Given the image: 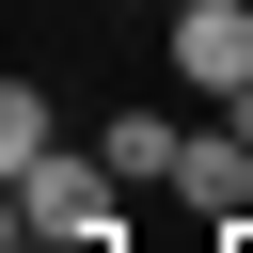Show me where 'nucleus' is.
Listing matches in <instances>:
<instances>
[{
	"label": "nucleus",
	"mask_w": 253,
	"mask_h": 253,
	"mask_svg": "<svg viewBox=\"0 0 253 253\" xmlns=\"http://www.w3.org/2000/svg\"><path fill=\"white\" fill-rule=\"evenodd\" d=\"M221 253H253V206H237V221H221Z\"/></svg>",
	"instance_id": "6"
},
{
	"label": "nucleus",
	"mask_w": 253,
	"mask_h": 253,
	"mask_svg": "<svg viewBox=\"0 0 253 253\" xmlns=\"http://www.w3.org/2000/svg\"><path fill=\"white\" fill-rule=\"evenodd\" d=\"M47 142H63V111H47V95H32V79H16V95H0V174H32V158H47Z\"/></svg>",
	"instance_id": "5"
},
{
	"label": "nucleus",
	"mask_w": 253,
	"mask_h": 253,
	"mask_svg": "<svg viewBox=\"0 0 253 253\" xmlns=\"http://www.w3.org/2000/svg\"><path fill=\"white\" fill-rule=\"evenodd\" d=\"M174 206H206V221H237V206H253V126H237V111L174 142Z\"/></svg>",
	"instance_id": "3"
},
{
	"label": "nucleus",
	"mask_w": 253,
	"mask_h": 253,
	"mask_svg": "<svg viewBox=\"0 0 253 253\" xmlns=\"http://www.w3.org/2000/svg\"><path fill=\"white\" fill-rule=\"evenodd\" d=\"M16 253H32V237H16Z\"/></svg>",
	"instance_id": "8"
},
{
	"label": "nucleus",
	"mask_w": 253,
	"mask_h": 253,
	"mask_svg": "<svg viewBox=\"0 0 253 253\" xmlns=\"http://www.w3.org/2000/svg\"><path fill=\"white\" fill-rule=\"evenodd\" d=\"M174 142H190L174 111H111V126H95V158H111L126 190H174Z\"/></svg>",
	"instance_id": "4"
},
{
	"label": "nucleus",
	"mask_w": 253,
	"mask_h": 253,
	"mask_svg": "<svg viewBox=\"0 0 253 253\" xmlns=\"http://www.w3.org/2000/svg\"><path fill=\"white\" fill-rule=\"evenodd\" d=\"M174 79L190 95H253V0H174Z\"/></svg>",
	"instance_id": "2"
},
{
	"label": "nucleus",
	"mask_w": 253,
	"mask_h": 253,
	"mask_svg": "<svg viewBox=\"0 0 253 253\" xmlns=\"http://www.w3.org/2000/svg\"><path fill=\"white\" fill-rule=\"evenodd\" d=\"M221 111H237V126H253V95H221Z\"/></svg>",
	"instance_id": "7"
},
{
	"label": "nucleus",
	"mask_w": 253,
	"mask_h": 253,
	"mask_svg": "<svg viewBox=\"0 0 253 253\" xmlns=\"http://www.w3.org/2000/svg\"><path fill=\"white\" fill-rule=\"evenodd\" d=\"M111 190H126L111 158H63V142H47V158L16 174V237H47V253H111Z\"/></svg>",
	"instance_id": "1"
}]
</instances>
